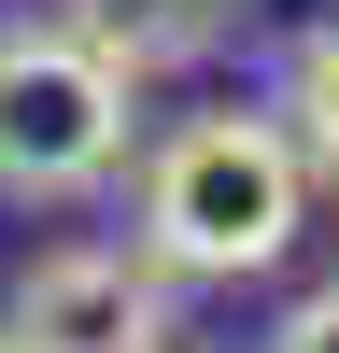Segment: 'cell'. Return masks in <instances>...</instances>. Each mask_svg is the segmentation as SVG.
<instances>
[{
  "label": "cell",
  "instance_id": "6da1fadb",
  "mask_svg": "<svg viewBox=\"0 0 339 353\" xmlns=\"http://www.w3.org/2000/svg\"><path fill=\"white\" fill-rule=\"evenodd\" d=\"M311 226V156L282 113H184L141 156V254L170 283H254Z\"/></svg>",
  "mask_w": 339,
  "mask_h": 353
},
{
  "label": "cell",
  "instance_id": "7a4b0ae2",
  "mask_svg": "<svg viewBox=\"0 0 339 353\" xmlns=\"http://www.w3.org/2000/svg\"><path fill=\"white\" fill-rule=\"evenodd\" d=\"M113 170H127V71L71 14L0 28V198L56 212V198H99Z\"/></svg>",
  "mask_w": 339,
  "mask_h": 353
},
{
  "label": "cell",
  "instance_id": "3957f363",
  "mask_svg": "<svg viewBox=\"0 0 339 353\" xmlns=\"http://www.w3.org/2000/svg\"><path fill=\"white\" fill-rule=\"evenodd\" d=\"M14 353H170V269L113 241H56L14 269Z\"/></svg>",
  "mask_w": 339,
  "mask_h": 353
},
{
  "label": "cell",
  "instance_id": "277c9868",
  "mask_svg": "<svg viewBox=\"0 0 339 353\" xmlns=\"http://www.w3.org/2000/svg\"><path fill=\"white\" fill-rule=\"evenodd\" d=\"M240 14H254V0H71V28H85V43H99L127 85H156V71H198V57H212Z\"/></svg>",
  "mask_w": 339,
  "mask_h": 353
},
{
  "label": "cell",
  "instance_id": "5b68a950",
  "mask_svg": "<svg viewBox=\"0 0 339 353\" xmlns=\"http://www.w3.org/2000/svg\"><path fill=\"white\" fill-rule=\"evenodd\" d=\"M282 128H297V156H311V184H339V14L311 28L297 57H282Z\"/></svg>",
  "mask_w": 339,
  "mask_h": 353
},
{
  "label": "cell",
  "instance_id": "8992f818",
  "mask_svg": "<svg viewBox=\"0 0 339 353\" xmlns=\"http://www.w3.org/2000/svg\"><path fill=\"white\" fill-rule=\"evenodd\" d=\"M269 353H339V283H311V297L269 325Z\"/></svg>",
  "mask_w": 339,
  "mask_h": 353
},
{
  "label": "cell",
  "instance_id": "52a82bcc",
  "mask_svg": "<svg viewBox=\"0 0 339 353\" xmlns=\"http://www.w3.org/2000/svg\"><path fill=\"white\" fill-rule=\"evenodd\" d=\"M0 353H14V339H0Z\"/></svg>",
  "mask_w": 339,
  "mask_h": 353
}]
</instances>
